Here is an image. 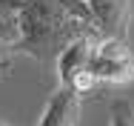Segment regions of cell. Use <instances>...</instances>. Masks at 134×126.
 <instances>
[{
	"mask_svg": "<svg viewBox=\"0 0 134 126\" xmlns=\"http://www.w3.org/2000/svg\"><path fill=\"white\" fill-rule=\"evenodd\" d=\"M86 9L100 37L126 40L129 23L134 17V0H86Z\"/></svg>",
	"mask_w": 134,
	"mask_h": 126,
	"instance_id": "3",
	"label": "cell"
},
{
	"mask_svg": "<svg viewBox=\"0 0 134 126\" xmlns=\"http://www.w3.org/2000/svg\"><path fill=\"white\" fill-rule=\"evenodd\" d=\"M88 72L94 75L97 83H111V86L134 83V52L129 49L126 40L100 37L91 49Z\"/></svg>",
	"mask_w": 134,
	"mask_h": 126,
	"instance_id": "2",
	"label": "cell"
},
{
	"mask_svg": "<svg viewBox=\"0 0 134 126\" xmlns=\"http://www.w3.org/2000/svg\"><path fill=\"white\" fill-rule=\"evenodd\" d=\"M0 126H6V123H0Z\"/></svg>",
	"mask_w": 134,
	"mask_h": 126,
	"instance_id": "7",
	"label": "cell"
},
{
	"mask_svg": "<svg viewBox=\"0 0 134 126\" xmlns=\"http://www.w3.org/2000/svg\"><path fill=\"white\" fill-rule=\"evenodd\" d=\"M108 109H111V126H134V106L129 100H114Z\"/></svg>",
	"mask_w": 134,
	"mask_h": 126,
	"instance_id": "6",
	"label": "cell"
},
{
	"mask_svg": "<svg viewBox=\"0 0 134 126\" xmlns=\"http://www.w3.org/2000/svg\"><path fill=\"white\" fill-rule=\"evenodd\" d=\"M80 109H83L80 95H74L66 86H57L37 126H80Z\"/></svg>",
	"mask_w": 134,
	"mask_h": 126,
	"instance_id": "4",
	"label": "cell"
},
{
	"mask_svg": "<svg viewBox=\"0 0 134 126\" xmlns=\"http://www.w3.org/2000/svg\"><path fill=\"white\" fill-rule=\"evenodd\" d=\"M100 37H80L74 43H69L66 49L60 52V57L54 60L57 63V77H60V86H69L71 77H77L80 72L88 69V60H91V49Z\"/></svg>",
	"mask_w": 134,
	"mask_h": 126,
	"instance_id": "5",
	"label": "cell"
},
{
	"mask_svg": "<svg viewBox=\"0 0 134 126\" xmlns=\"http://www.w3.org/2000/svg\"><path fill=\"white\" fill-rule=\"evenodd\" d=\"M17 23L20 37L14 43V52L34 57L37 63H54L60 52L80 37H100L60 0H23Z\"/></svg>",
	"mask_w": 134,
	"mask_h": 126,
	"instance_id": "1",
	"label": "cell"
}]
</instances>
